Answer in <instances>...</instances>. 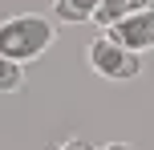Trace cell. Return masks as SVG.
Segmentation results:
<instances>
[{
  "label": "cell",
  "instance_id": "1",
  "mask_svg": "<svg viewBox=\"0 0 154 150\" xmlns=\"http://www.w3.org/2000/svg\"><path fill=\"white\" fill-rule=\"evenodd\" d=\"M53 41H57V24L41 12H20V16L0 20V57H8L16 65L37 61Z\"/></svg>",
  "mask_w": 154,
  "mask_h": 150
},
{
  "label": "cell",
  "instance_id": "2",
  "mask_svg": "<svg viewBox=\"0 0 154 150\" xmlns=\"http://www.w3.org/2000/svg\"><path fill=\"white\" fill-rule=\"evenodd\" d=\"M85 57H89V69L97 77H106V81H134L142 73V57L130 53L126 45H118L109 32L93 37L89 49H85Z\"/></svg>",
  "mask_w": 154,
  "mask_h": 150
},
{
  "label": "cell",
  "instance_id": "3",
  "mask_svg": "<svg viewBox=\"0 0 154 150\" xmlns=\"http://www.w3.org/2000/svg\"><path fill=\"white\" fill-rule=\"evenodd\" d=\"M109 37L118 41V45H126L130 53H146V49H154V4L150 8H142V12H134L130 20H122V24H114L109 29Z\"/></svg>",
  "mask_w": 154,
  "mask_h": 150
},
{
  "label": "cell",
  "instance_id": "4",
  "mask_svg": "<svg viewBox=\"0 0 154 150\" xmlns=\"http://www.w3.org/2000/svg\"><path fill=\"white\" fill-rule=\"evenodd\" d=\"M142 8H150V0H101V8H97V16L93 20L101 24V29H114V24H122V20H130L134 12H142Z\"/></svg>",
  "mask_w": 154,
  "mask_h": 150
},
{
  "label": "cell",
  "instance_id": "5",
  "mask_svg": "<svg viewBox=\"0 0 154 150\" xmlns=\"http://www.w3.org/2000/svg\"><path fill=\"white\" fill-rule=\"evenodd\" d=\"M97 8H101V0H57L53 12H57V20H65V24H85V20L97 16Z\"/></svg>",
  "mask_w": 154,
  "mask_h": 150
},
{
  "label": "cell",
  "instance_id": "6",
  "mask_svg": "<svg viewBox=\"0 0 154 150\" xmlns=\"http://www.w3.org/2000/svg\"><path fill=\"white\" fill-rule=\"evenodd\" d=\"M16 89H24V65L0 57V93H16Z\"/></svg>",
  "mask_w": 154,
  "mask_h": 150
},
{
  "label": "cell",
  "instance_id": "7",
  "mask_svg": "<svg viewBox=\"0 0 154 150\" xmlns=\"http://www.w3.org/2000/svg\"><path fill=\"white\" fill-rule=\"evenodd\" d=\"M57 150H97V146H89L85 138H69V142H61Z\"/></svg>",
  "mask_w": 154,
  "mask_h": 150
},
{
  "label": "cell",
  "instance_id": "8",
  "mask_svg": "<svg viewBox=\"0 0 154 150\" xmlns=\"http://www.w3.org/2000/svg\"><path fill=\"white\" fill-rule=\"evenodd\" d=\"M97 150H134V146H126V142H106V146H97Z\"/></svg>",
  "mask_w": 154,
  "mask_h": 150
}]
</instances>
